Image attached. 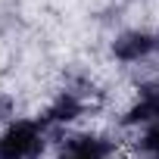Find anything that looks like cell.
I'll return each mask as SVG.
<instances>
[{
	"mask_svg": "<svg viewBox=\"0 0 159 159\" xmlns=\"http://www.w3.org/2000/svg\"><path fill=\"white\" fill-rule=\"evenodd\" d=\"M50 159H91V156H81V153H75V150H66V147H56Z\"/></svg>",
	"mask_w": 159,
	"mask_h": 159,
	"instance_id": "5",
	"label": "cell"
},
{
	"mask_svg": "<svg viewBox=\"0 0 159 159\" xmlns=\"http://www.w3.org/2000/svg\"><path fill=\"white\" fill-rule=\"evenodd\" d=\"M153 56H156V31L153 28L131 25V28L116 31L109 41V59L125 69H137V66L150 62Z\"/></svg>",
	"mask_w": 159,
	"mask_h": 159,
	"instance_id": "3",
	"label": "cell"
},
{
	"mask_svg": "<svg viewBox=\"0 0 159 159\" xmlns=\"http://www.w3.org/2000/svg\"><path fill=\"white\" fill-rule=\"evenodd\" d=\"M53 156V140L34 116H19L0 128V159H47Z\"/></svg>",
	"mask_w": 159,
	"mask_h": 159,
	"instance_id": "1",
	"label": "cell"
},
{
	"mask_svg": "<svg viewBox=\"0 0 159 159\" xmlns=\"http://www.w3.org/2000/svg\"><path fill=\"white\" fill-rule=\"evenodd\" d=\"M19 119V97L13 91H3L0 88V128H7L10 122Z\"/></svg>",
	"mask_w": 159,
	"mask_h": 159,
	"instance_id": "4",
	"label": "cell"
},
{
	"mask_svg": "<svg viewBox=\"0 0 159 159\" xmlns=\"http://www.w3.org/2000/svg\"><path fill=\"white\" fill-rule=\"evenodd\" d=\"M153 122H159V81L131 88L128 91V100L116 112V128L122 134L140 131V128H147Z\"/></svg>",
	"mask_w": 159,
	"mask_h": 159,
	"instance_id": "2",
	"label": "cell"
}]
</instances>
